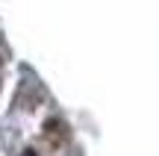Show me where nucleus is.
<instances>
[{
	"instance_id": "f257e3e1",
	"label": "nucleus",
	"mask_w": 159,
	"mask_h": 156,
	"mask_svg": "<svg viewBox=\"0 0 159 156\" xmlns=\"http://www.w3.org/2000/svg\"><path fill=\"white\" fill-rule=\"evenodd\" d=\"M21 156H35V153H33V150H27V153H21Z\"/></svg>"
}]
</instances>
